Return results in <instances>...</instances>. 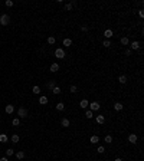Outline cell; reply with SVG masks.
I'll use <instances>...</instances> for the list:
<instances>
[{
  "label": "cell",
  "instance_id": "cell-1",
  "mask_svg": "<svg viewBox=\"0 0 144 161\" xmlns=\"http://www.w3.org/2000/svg\"><path fill=\"white\" fill-rule=\"evenodd\" d=\"M89 109L92 111V112H95V111H100L101 109V104L98 102V101H92V102H89Z\"/></svg>",
  "mask_w": 144,
  "mask_h": 161
},
{
  "label": "cell",
  "instance_id": "cell-2",
  "mask_svg": "<svg viewBox=\"0 0 144 161\" xmlns=\"http://www.w3.org/2000/svg\"><path fill=\"white\" fill-rule=\"evenodd\" d=\"M55 58H58V59H63V58H65V50H63V48L55 49Z\"/></svg>",
  "mask_w": 144,
  "mask_h": 161
},
{
  "label": "cell",
  "instance_id": "cell-3",
  "mask_svg": "<svg viewBox=\"0 0 144 161\" xmlns=\"http://www.w3.org/2000/svg\"><path fill=\"white\" fill-rule=\"evenodd\" d=\"M9 22H10L9 14H1V16H0V24H1V26H7Z\"/></svg>",
  "mask_w": 144,
  "mask_h": 161
},
{
  "label": "cell",
  "instance_id": "cell-4",
  "mask_svg": "<svg viewBox=\"0 0 144 161\" xmlns=\"http://www.w3.org/2000/svg\"><path fill=\"white\" fill-rule=\"evenodd\" d=\"M17 115H19V119H20V118H26V117H27V109L23 108V107H20V108L17 109Z\"/></svg>",
  "mask_w": 144,
  "mask_h": 161
},
{
  "label": "cell",
  "instance_id": "cell-5",
  "mask_svg": "<svg viewBox=\"0 0 144 161\" xmlns=\"http://www.w3.org/2000/svg\"><path fill=\"white\" fill-rule=\"evenodd\" d=\"M130 46H131V50H138V49L141 48V43H140V42H137V40H134V42H131V43H130Z\"/></svg>",
  "mask_w": 144,
  "mask_h": 161
},
{
  "label": "cell",
  "instance_id": "cell-6",
  "mask_svg": "<svg viewBox=\"0 0 144 161\" xmlns=\"http://www.w3.org/2000/svg\"><path fill=\"white\" fill-rule=\"evenodd\" d=\"M59 68H61V66H59V63H56V62H53V63L50 65V68H49V71L55 73V72H58V71H59Z\"/></svg>",
  "mask_w": 144,
  "mask_h": 161
},
{
  "label": "cell",
  "instance_id": "cell-7",
  "mask_svg": "<svg viewBox=\"0 0 144 161\" xmlns=\"http://www.w3.org/2000/svg\"><path fill=\"white\" fill-rule=\"evenodd\" d=\"M95 121H97V124L102 125V124L105 122V117H104V115H97V117H95Z\"/></svg>",
  "mask_w": 144,
  "mask_h": 161
},
{
  "label": "cell",
  "instance_id": "cell-8",
  "mask_svg": "<svg viewBox=\"0 0 144 161\" xmlns=\"http://www.w3.org/2000/svg\"><path fill=\"white\" fill-rule=\"evenodd\" d=\"M128 141H130L131 144H136V143L138 141V137H137L136 134H130V135H128Z\"/></svg>",
  "mask_w": 144,
  "mask_h": 161
},
{
  "label": "cell",
  "instance_id": "cell-9",
  "mask_svg": "<svg viewBox=\"0 0 144 161\" xmlns=\"http://www.w3.org/2000/svg\"><path fill=\"white\" fill-rule=\"evenodd\" d=\"M4 111H6V114H13V111H14V107L12 105V104H9V105H6V108H4Z\"/></svg>",
  "mask_w": 144,
  "mask_h": 161
},
{
  "label": "cell",
  "instance_id": "cell-10",
  "mask_svg": "<svg viewBox=\"0 0 144 161\" xmlns=\"http://www.w3.org/2000/svg\"><path fill=\"white\" fill-rule=\"evenodd\" d=\"M61 125L65 127V128H68V127L71 125V121H69L68 118H62V119H61Z\"/></svg>",
  "mask_w": 144,
  "mask_h": 161
},
{
  "label": "cell",
  "instance_id": "cell-11",
  "mask_svg": "<svg viewBox=\"0 0 144 161\" xmlns=\"http://www.w3.org/2000/svg\"><path fill=\"white\" fill-rule=\"evenodd\" d=\"M89 143L91 144H98L100 143V137L98 135H91L89 137Z\"/></svg>",
  "mask_w": 144,
  "mask_h": 161
},
{
  "label": "cell",
  "instance_id": "cell-12",
  "mask_svg": "<svg viewBox=\"0 0 144 161\" xmlns=\"http://www.w3.org/2000/svg\"><path fill=\"white\" fill-rule=\"evenodd\" d=\"M120 42H121V45H123V46H128V45H130V40H128V37H127V36H123V37L120 39Z\"/></svg>",
  "mask_w": 144,
  "mask_h": 161
},
{
  "label": "cell",
  "instance_id": "cell-13",
  "mask_svg": "<svg viewBox=\"0 0 144 161\" xmlns=\"http://www.w3.org/2000/svg\"><path fill=\"white\" fill-rule=\"evenodd\" d=\"M62 45H63V46H66V48L72 46V39H69V37H65V39H63V42H62Z\"/></svg>",
  "mask_w": 144,
  "mask_h": 161
},
{
  "label": "cell",
  "instance_id": "cell-14",
  "mask_svg": "<svg viewBox=\"0 0 144 161\" xmlns=\"http://www.w3.org/2000/svg\"><path fill=\"white\" fill-rule=\"evenodd\" d=\"M88 105H89V101H88V99H82V101L79 102V107H81V108H84V109H87V108H88Z\"/></svg>",
  "mask_w": 144,
  "mask_h": 161
},
{
  "label": "cell",
  "instance_id": "cell-15",
  "mask_svg": "<svg viewBox=\"0 0 144 161\" xmlns=\"http://www.w3.org/2000/svg\"><path fill=\"white\" fill-rule=\"evenodd\" d=\"M113 35H114V33H113L111 29H107V30L104 32V36H105V39H108V40H110V37H113Z\"/></svg>",
  "mask_w": 144,
  "mask_h": 161
},
{
  "label": "cell",
  "instance_id": "cell-16",
  "mask_svg": "<svg viewBox=\"0 0 144 161\" xmlns=\"http://www.w3.org/2000/svg\"><path fill=\"white\" fill-rule=\"evenodd\" d=\"M48 101H49V99H48V96H46V95H42V96L39 98V104H42V105H46V104H48Z\"/></svg>",
  "mask_w": 144,
  "mask_h": 161
},
{
  "label": "cell",
  "instance_id": "cell-17",
  "mask_svg": "<svg viewBox=\"0 0 144 161\" xmlns=\"http://www.w3.org/2000/svg\"><path fill=\"white\" fill-rule=\"evenodd\" d=\"M114 109H115V111H123V109H124V105H123L121 102H115V104H114Z\"/></svg>",
  "mask_w": 144,
  "mask_h": 161
},
{
  "label": "cell",
  "instance_id": "cell-18",
  "mask_svg": "<svg viewBox=\"0 0 144 161\" xmlns=\"http://www.w3.org/2000/svg\"><path fill=\"white\" fill-rule=\"evenodd\" d=\"M10 140H12V143H14V144H17V143L20 141V137H19L17 134H13V135L10 137Z\"/></svg>",
  "mask_w": 144,
  "mask_h": 161
},
{
  "label": "cell",
  "instance_id": "cell-19",
  "mask_svg": "<svg viewBox=\"0 0 144 161\" xmlns=\"http://www.w3.org/2000/svg\"><path fill=\"white\" fill-rule=\"evenodd\" d=\"M118 82L123 83V85L127 83V76H125V75H120V76H118Z\"/></svg>",
  "mask_w": 144,
  "mask_h": 161
},
{
  "label": "cell",
  "instance_id": "cell-20",
  "mask_svg": "<svg viewBox=\"0 0 144 161\" xmlns=\"http://www.w3.org/2000/svg\"><path fill=\"white\" fill-rule=\"evenodd\" d=\"M14 155H16L17 160H23L25 158V153L23 151H17V153H14Z\"/></svg>",
  "mask_w": 144,
  "mask_h": 161
},
{
  "label": "cell",
  "instance_id": "cell-21",
  "mask_svg": "<svg viewBox=\"0 0 144 161\" xmlns=\"http://www.w3.org/2000/svg\"><path fill=\"white\" fill-rule=\"evenodd\" d=\"M85 117H87L88 119H91V118H94V112H92L91 109H87V111H85Z\"/></svg>",
  "mask_w": 144,
  "mask_h": 161
},
{
  "label": "cell",
  "instance_id": "cell-22",
  "mask_svg": "<svg viewBox=\"0 0 144 161\" xmlns=\"http://www.w3.org/2000/svg\"><path fill=\"white\" fill-rule=\"evenodd\" d=\"M46 86H48L49 89H53V88L56 86V82H55V81H49V82L46 83Z\"/></svg>",
  "mask_w": 144,
  "mask_h": 161
},
{
  "label": "cell",
  "instance_id": "cell-23",
  "mask_svg": "<svg viewBox=\"0 0 144 161\" xmlns=\"http://www.w3.org/2000/svg\"><path fill=\"white\" fill-rule=\"evenodd\" d=\"M32 92H33L35 95H39V94H40V88H39L38 85H35V86L32 88Z\"/></svg>",
  "mask_w": 144,
  "mask_h": 161
},
{
  "label": "cell",
  "instance_id": "cell-24",
  "mask_svg": "<svg viewBox=\"0 0 144 161\" xmlns=\"http://www.w3.org/2000/svg\"><path fill=\"white\" fill-rule=\"evenodd\" d=\"M9 141V137L6 134H0V143H7Z\"/></svg>",
  "mask_w": 144,
  "mask_h": 161
},
{
  "label": "cell",
  "instance_id": "cell-25",
  "mask_svg": "<svg viewBox=\"0 0 144 161\" xmlns=\"http://www.w3.org/2000/svg\"><path fill=\"white\" fill-rule=\"evenodd\" d=\"M56 109H58V111H63V109H65L63 102H58V104H56Z\"/></svg>",
  "mask_w": 144,
  "mask_h": 161
},
{
  "label": "cell",
  "instance_id": "cell-26",
  "mask_svg": "<svg viewBox=\"0 0 144 161\" xmlns=\"http://www.w3.org/2000/svg\"><path fill=\"white\" fill-rule=\"evenodd\" d=\"M104 141H105L107 144H111V143H113V137L108 134V135H105V137H104Z\"/></svg>",
  "mask_w": 144,
  "mask_h": 161
},
{
  "label": "cell",
  "instance_id": "cell-27",
  "mask_svg": "<svg viewBox=\"0 0 144 161\" xmlns=\"http://www.w3.org/2000/svg\"><path fill=\"white\" fill-rule=\"evenodd\" d=\"M12 125H13V127H19V125H20V119H19V118H14V119L12 121Z\"/></svg>",
  "mask_w": 144,
  "mask_h": 161
},
{
  "label": "cell",
  "instance_id": "cell-28",
  "mask_svg": "<svg viewBox=\"0 0 144 161\" xmlns=\"http://www.w3.org/2000/svg\"><path fill=\"white\" fill-rule=\"evenodd\" d=\"M12 155H14V150H12V148L6 150V157H12Z\"/></svg>",
  "mask_w": 144,
  "mask_h": 161
},
{
  "label": "cell",
  "instance_id": "cell-29",
  "mask_svg": "<svg viewBox=\"0 0 144 161\" xmlns=\"http://www.w3.org/2000/svg\"><path fill=\"white\" fill-rule=\"evenodd\" d=\"M55 42H56V39H55L53 36H49V37H48V43H49V45H55Z\"/></svg>",
  "mask_w": 144,
  "mask_h": 161
},
{
  "label": "cell",
  "instance_id": "cell-30",
  "mask_svg": "<svg viewBox=\"0 0 144 161\" xmlns=\"http://www.w3.org/2000/svg\"><path fill=\"white\" fill-rule=\"evenodd\" d=\"M52 92H53V94H55V95H59V94H61V88H59V86H58V85H56V86H55V88H53V89H52Z\"/></svg>",
  "mask_w": 144,
  "mask_h": 161
},
{
  "label": "cell",
  "instance_id": "cell-31",
  "mask_svg": "<svg viewBox=\"0 0 144 161\" xmlns=\"http://www.w3.org/2000/svg\"><path fill=\"white\" fill-rule=\"evenodd\" d=\"M97 153H98V154H104V153H105V147H102V145H100V147L97 148Z\"/></svg>",
  "mask_w": 144,
  "mask_h": 161
},
{
  "label": "cell",
  "instance_id": "cell-32",
  "mask_svg": "<svg viewBox=\"0 0 144 161\" xmlns=\"http://www.w3.org/2000/svg\"><path fill=\"white\" fill-rule=\"evenodd\" d=\"M102 46H104V48H110V46H111V42H110L108 39H105V40L102 42Z\"/></svg>",
  "mask_w": 144,
  "mask_h": 161
},
{
  "label": "cell",
  "instance_id": "cell-33",
  "mask_svg": "<svg viewBox=\"0 0 144 161\" xmlns=\"http://www.w3.org/2000/svg\"><path fill=\"white\" fill-rule=\"evenodd\" d=\"M76 91H78V88H76L75 85H71V86H69V92H72V94H75Z\"/></svg>",
  "mask_w": 144,
  "mask_h": 161
},
{
  "label": "cell",
  "instance_id": "cell-34",
  "mask_svg": "<svg viewBox=\"0 0 144 161\" xmlns=\"http://www.w3.org/2000/svg\"><path fill=\"white\" fill-rule=\"evenodd\" d=\"M4 4H6V7H12L14 3H13L12 0H6V1H4Z\"/></svg>",
  "mask_w": 144,
  "mask_h": 161
},
{
  "label": "cell",
  "instance_id": "cell-35",
  "mask_svg": "<svg viewBox=\"0 0 144 161\" xmlns=\"http://www.w3.org/2000/svg\"><path fill=\"white\" fill-rule=\"evenodd\" d=\"M72 7H74L72 3H66V4H65V10H72Z\"/></svg>",
  "mask_w": 144,
  "mask_h": 161
},
{
  "label": "cell",
  "instance_id": "cell-36",
  "mask_svg": "<svg viewBox=\"0 0 144 161\" xmlns=\"http://www.w3.org/2000/svg\"><path fill=\"white\" fill-rule=\"evenodd\" d=\"M124 53H125L127 56H131V53H133V50H131V49H125V52H124Z\"/></svg>",
  "mask_w": 144,
  "mask_h": 161
},
{
  "label": "cell",
  "instance_id": "cell-37",
  "mask_svg": "<svg viewBox=\"0 0 144 161\" xmlns=\"http://www.w3.org/2000/svg\"><path fill=\"white\" fill-rule=\"evenodd\" d=\"M138 16H140V17H144V10H143V9H140V10H138Z\"/></svg>",
  "mask_w": 144,
  "mask_h": 161
},
{
  "label": "cell",
  "instance_id": "cell-38",
  "mask_svg": "<svg viewBox=\"0 0 144 161\" xmlns=\"http://www.w3.org/2000/svg\"><path fill=\"white\" fill-rule=\"evenodd\" d=\"M81 30H82V32H88V27H87V26H82Z\"/></svg>",
  "mask_w": 144,
  "mask_h": 161
},
{
  "label": "cell",
  "instance_id": "cell-39",
  "mask_svg": "<svg viewBox=\"0 0 144 161\" xmlns=\"http://www.w3.org/2000/svg\"><path fill=\"white\" fill-rule=\"evenodd\" d=\"M0 161H9V158H7V157H1V158H0Z\"/></svg>",
  "mask_w": 144,
  "mask_h": 161
},
{
  "label": "cell",
  "instance_id": "cell-40",
  "mask_svg": "<svg viewBox=\"0 0 144 161\" xmlns=\"http://www.w3.org/2000/svg\"><path fill=\"white\" fill-rule=\"evenodd\" d=\"M114 161H123V158H120V157H118V158H115Z\"/></svg>",
  "mask_w": 144,
  "mask_h": 161
}]
</instances>
